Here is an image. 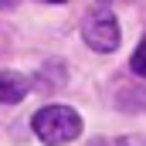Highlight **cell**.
<instances>
[{"instance_id":"1","label":"cell","mask_w":146,"mask_h":146,"mask_svg":"<svg viewBox=\"0 0 146 146\" xmlns=\"http://www.w3.org/2000/svg\"><path fill=\"white\" fill-rule=\"evenodd\" d=\"M31 129L44 146H65L82 136V115L72 106H44L34 112Z\"/></svg>"},{"instance_id":"2","label":"cell","mask_w":146,"mask_h":146,"mask_svg":"<svg viewBox=\"0 0 146 146\" xmlns=\"http://www.w3.org/2000/svg\"><path fill=\"white\" fill-rule=\"evenodd\" d=\"M82 37H85V44L92 48V51H99V54H109L119 48V21H115V14L106 10V7H99V10H92L85 21H82Z\"/></svg>"},{"instance_id":"3","label":"cell","mask_w":146,"mask_h":146,"mask_svg":"<svg viewBox=\"0 0 146 146\" xmlns=\"http://www.w3.org/2000/svg\"><path fill=\"white\" fill-rule=\"evenodd\" d=\"M27 88H31V82L21 72H0V102L3 106H17L27 95Z\"/></svg>"},{"instance_id":"4","label":"cell","mask_w":146,"mask_h":146,"mask_svg":"<svg viewBox=\"0 0 146 146\" xmlns=\"http://www.w3.org/2000/svg\"><path fill=\"white\" fill-rule=\"evenodd\" d=\"M129 65H133V72H136V75H143V78H146V37L139 41V48L133 51V61H129Z\"/></svg>"},{"instance_id":"5","label":"cell","mask_w":146,"mask_h":146,"mask_svg":"<svg viewBox=\"0 0 146 146\" xmlns=\"http://www.w3.org/2000/svg\"><path fill=\"white\" fill-rule=\"evenodd\" d=\"M92 146H129L126 139H119V136H102V139H95Z\"/></svg>"},{"instance_id":"6","label":"cell","mask_w":146,"mask_h":146,"mask_svg":"<svg viewBox=\"0 0 146 146\" xmlns=\"http://www.w3.org/2000/svg\"><path fill=\"white\" fill-rule=\"evenodd\" d=\"M17 3H21V0H0V10H14Z\"/></svg>"},{"instance_id":"7","label":"cell","mask_w":146,"mask_h":146,"mask_svg":"<svg viewBox=\"0 0 146 146\" xmlns=\"http://www.w3.org/2000/svg\"><path fill=\"white\" fill-rule=\"evenodd\" d=\"M44 3H65V0H44Z\"/></svg>"}]
</instances>
